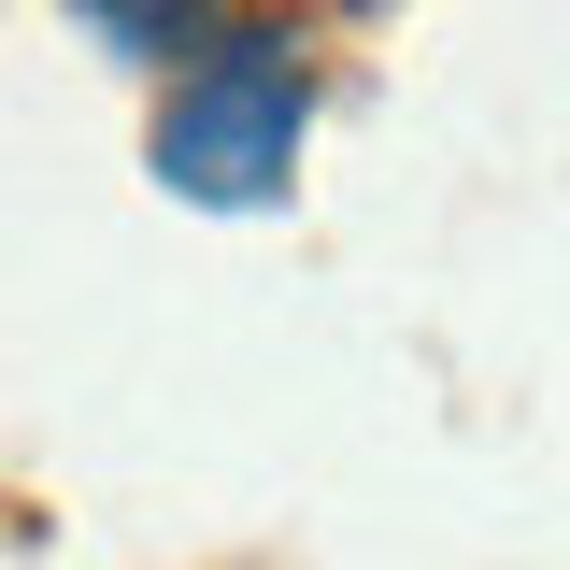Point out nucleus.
Segmentation results:
<instances>
[{"label": "nucleus", "instance_id": "f257e3e1", "mask_svg": "<svg viewBox=\"0 0 570 570\" xmlns=\"http://www.w3.org/2000/svg\"><path fill=\"white\" fill-rule=\"evenodd\" d=\"M299 129H314L299 43H214V58L171 86V115H157V171H171L186 200H272Z\"/></svg>", "mask_w": 570, "mask_h": 570}, {"label": "nucleus", "instance_id": "f03ea898", "mask_svg": "<svg viewBox=\"0 0 570 570\" xmlns=\"http://www.w3.org/2000/svg\"><path fill=\"white\" fill-rule=\"evenodd\" d=\"M71 14H86V29H100L115 58H186V43H200L228 0H71Z\"/></svg>", "mask_w": 570, "mask_h": 570}]
</instances>
